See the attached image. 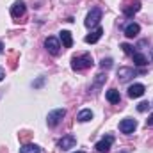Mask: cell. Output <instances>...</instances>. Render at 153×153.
Instances as JSON below:
<instances>
[{
  "label": "cell",
  "mask_w": 153,
  "mask_h": 153,
  "mask_svg": "<svg viewBox=\"0 0 153 153\" xmlns=\"http://www.w3.org/2000/svg\"><path fill=\"white\" fill-rule=\"evenodd\" d=\"M93 66V57L89 53H82L78 57H73L71 59V68L75 71H82V70H87Z\"/></svg>",
  "instance_id": "obj_1"
},
{
  "label": "cell",
  "mask_w": 153,
  "mask_h": 153,
  "mask_svg": "<svg viewBox=\"0 0 153 153\" xmlns=\"http://www.w3.org/2000/svg\"><path fill=\"white\" fill-rule=\"evenodd\" d=\"M121 11H123V14H125V16L132 18L135 13H139V11H141V0H126V2L121 5Z\"/></svg>",
  "instance_id": "obj_2"
},
{
  "label": "cell",
  "mask_w": 153,
  "mask_h": 153,
  "mask_svg": "<svg viewBox=\"0 0 153 153\" xmlns=\"http://www.w3.org/2000/svg\"><path fill=\"white\" fill-rule=\"evenodd\" d=\"M64 116H66V111H64V109H55V111L48 112V117H46L48 126H57V125L62 121Z\"/></svg>",
  "instance_id": "obj_3"
},
{
  "label": "cell",
  "mask_w": 153,
  "mask_h": 153,
  "mask_svg": "<svg viewBox=\"0 0 153 153\" xmlns=\"http://www.w3.org/2000/svg\"><path fill=\"white\" fill-rule=\"evenodd\" d=\"M100 20H102V9L94 7V9H91V13H89L87 18H85V27H87V29L96 27V25L100 23Z\"/></svg>",
  "instance_id": "obj_4"
},
{
  "label": "cell",
  "mask_w": 153,
  "mask_h": 153,
  "mask_svg": "<svg viewBox=\"0 0 153 153\" xmlns=\"http://www.w3.org/2000/svg\"><path fill=\"white\" fill-rule=\"evenodd\" d=\"M45 48L48 50L50 55H59V53H61V43H59V39L53 38V36L46 38V41H45Z\"/></svg>",
  "instance_id": "obj_5"
},
{
  "label": "cell",
  "mask_w": 153,
  "mask_h": 153,
  "mask_svg": "<svg viewBox=\"0 0 153 153\" xmlns=\"http://www.w3.org/2000/svg\"><path fill=\"white\" fill-rule=\"evenodd\" d=\"M112 143H114V137H112V135H105L102 141H98V143L94 144V148H96L98 153H107L109 150H111Z\"/></svg>",
  "instance_id": "obj_6"
},
{
  "label": "cell",
  "mask_w": 153,
  "mask_h": 153,
  "mask_svg": "<svg viewBox=\"0 0 153 153\" xmlns=\"http://www.w3.org/2000/svg\"><path fill=\"white\" fill-rule=\"evenodd\" d=\"M137 128V121L135 119H132V117H126V119H123L121 123H119V130H121V134H134V130Z\"/></svg>",
  "instance_id": "obj_7"
},
{
  "label": "cell",
  "mask_w": 153,
  "mask_h": 153,
  "mask_svg": "<svg viewBox=\"0 0 153 153\" xmlns=\"http://www.w3.org/2000/svg\"><path fill=\"white\" fill-rule=\"evenodd\" d=\"M76 144V137L75 135H71V134H68V135H64L61 141H59V148L62 150V152H66V150H71V148H75Z\"/></svg>",
  "instance_id": "obj_8"
},
{
  "label": "cell",
  "mask_w": 153,
  "mask_h": 153,
  "mask_svg": "<svg viewBox=\"0 0 153 153\" xmlns=\"http://www.w3.org/2000/svg\"><path fill=\"white\" fill-rule=\"evenodd\" d=\"M25 11H27V5H25V2H14L13 4V7H11V16L13 18H20V16H23L25 14Z\"/></svg>",
  "instance_id": "obj_9"
},
{
  "label": "cell",
  "mask_w": 153,
  "mask_h": 153,
  "mask_svg": "<svg viewBox=\"0 0 153 153\" xmlns=\"http://www.w3.org/2000/svg\"><path fill=\"white\" fill-rule=\"evenodd\" d=\"M144 91H146V87L143 84H134L128 87V96L130 98H141L144 94Z\"/></svg>",
  "instance_id": "obj_10"
},
{
  "label": "cell",
  "mask_w": 153,
  "mask_h": 153,
  "mask_svg": "<svg viewBox=\"0 0 153 153\" xmlns=\"http://www.w3.org/2000/svg\"><path fill=\"white\" fill-rule=\"evenodd\" d=\"M134 75H135V70H134V68H126V66H123V68H119V70H117V78H119V80H123V82L130 80Z\"/></svg>",
  "instance_id": "obj_11"
},
{
  "label": "cell",
  "mask_w": 153,
  "mask_h": 153,
  "mask_svg": "<svg viewBox=\"0 0 153 153\" xmlns=\"http://www.w3.org/2000/svg\"><path fill=\"white\" fill-rule=\"evenodd\" d=\"M139 32H141V27H139L137 23H128V25L125 27V36H126V38H135Z\"/></svg>",
  "instance_id": "obj_12"
},
{
  "label": "cell",
  "mask_w": 153,
  "mask_h": 153,
  "mask_svg": "<svg viewBox=\"0 0 153 153\" xmlns=\"http://www.w3.org/2000/svg\"><path fill=\"white\" fill-rule=\"evenodd\" d=\"M59 38L62 41V46H64V48H71L73 38H71V32H70V30H62V32L59 34Z\"/></svg>",
  "instance_id": "obj_13"
},
{
  "label": "cell",
  "mask_w": 153,
  "mask_h": 153,
  "mask_svg": "<svg viewBox=\"0 0 153 153\" xmlns=\"http://www.w3.org/2000/svg\"><path fill=\"white\" fill-rule=\"evenodd\" d=\"M102 34H103V29H102V27H96L89 36H85V43H91V45H93V43H96L98 39L102 38Z\"/></svg>",
  "instance_id": "obj_14"
},
{
  "label": "cell",
  "mask_w": 153,
  "mask_h": 153,
  "mask_svg": "<svg viewBox=\"0 0 153 153\" xmlns=\"http://www.w3.org/2000/svg\"><path fill=\"white\" fill-rule=\"evenodd\" d=\"M105 96H107V100H109L111 103H119V102H121V96H119V91H117V89H109Z\"/></svg>",
  "instance_id": "obj_15"
},
{
  "label": "cell",
  "mask_w": 153,
  "mask_h": 153,
  "mask_svg": "<svg viewBox=\"0 0 153 153\" xmlns=\"http://www.w3.org/2000/svg\"><path fill=\"white\" fill-rule=\"evenodd\" d=\"M76 119H78L80 123L91 121V119H93V112H91V109H84V111H80V112L76 114Z\"/></svg>",
  "instance_id": "obj_16"
},
{
  "label": "cell",
  "mask_w": 153,
  "mask_h": 153,
  "mask_svg": "<svg viewBox=\"0 0 153 153\" xmlns=\"http://www.w3.org/2000/svg\"><path fill=\"white\" fill-rule=\"evenodd\" d=\"M132 59H134V64H135V66H146V62H148L146 57H144L143 53H137V52L132 53Z\"/></svg>",
  "instance_id": "obj_17"
},
{
  "label": "cell",
  "mask_w": 153,
  "mask_h": 153,
  "mask_svg": "<svg viewBox=\"0 0 153 153\" xmlns=\"http://www.w3.org/2000/svg\"><path fill=\"white\" fill-rule=\"evenodd\" d=\"M20 153H41V148L36 144H23L20 148Z\"/></svg>",
  "instance_id": "obj_18"
},
{
  "label": "cell",
  "mask_w": 153,
  "mask_h": 153,
  "mask_svg": "<svg viewBox=\"0 0 153 153\" xmlns=\"http://www.w3.org/2000/svg\"><path fill=\"white\" fill-rule=\"evenodd\" d=\"M121 48H123V52H125V53H128V55H132V53H134V46H132V45H128V43H123V45H121Z\"/></svg>",
  "instance_id": "obj_19"
},
{
  "label": "cell",
  "mask_w": 153,
  "mask_h": 153,
  "mask_svg": "<svg viewBox=\"0 0 153 153\" xmlns=\"http://www.w3.org/2000/svg\"><path fill=\"white\" fill-rule=\"evenodd\" d=\"M100 66H102L103 70H109V68H112V59H103Z\"/></svg>",
  "instance_id": "obj_20"
},
{
  "label": "cell",
  "mask_w": 153,
  "mask_h": 153,
  "mask_svg": "<svg viewBox=\"0 0 153 153\" xmlns=\"http://www.w3.org/2000/svg\"><path fill=\"white\" fill-rule=\"evenodd\" d=\"M148 107H150L148 102H141V103L137 105V111H139V112H144V111H148Z\"/></svg>",
  "instance_id": "obj_21"
},
{
  "label": "cell",
  "mask_w": 153,
  "mask_h": 153,
  "mask_svg": "<svg viewBox=\"0 0 153 153\" xmlns=\"http://www.w3.org/2000/svg\"><path fill=\"white\" fill-rule=\"evenodd\" d=\"M146 126H153V114L146 119Z\"/></svg>",
  "instance_id": "obj_22"
},
{
  "label": "cell",
  "mask_w": 153,
  "mask_h": 153,
  "mask_svg": "<svg viewBox=\"0 0 153 153\" xmlns=\"http://www.w3.org/2000/svg\"><path fill=\"white\" fill-rule=\"evenodd\" d=\"M43 82H45V78H43V76H41V78H39L38 82H34V87H39V85H41V84H43Z\"/></svg>",
  "instance_id": "obj_23"
},
{
  "label": "cell",
  "mask_w": 153,
  "mask_h": 153,
  "mask_svg": "<svg viewBox=\"0 0 153 153\" xmlns=\"http://www.w3.org/2000/svg\"><path fill=\"white\" fill-rule=\"evenodd\" d=\"M4 76H5V70H4V68H0V82L4 80Z\"/></svg>",
  "instance_id": "obj_24"
},
{
  "label": "cell",
  "mask_w": 153,
  "mask_h": 153,
  "mask_svg": "<svg viewBox=\"0 0 153 153\" xmlns=\"http://www.w3.org/2000/svg\"><path fill=\"white\" fill-rule=\"evenodd\" d=\"M0 53H4V45H2V41H0Z\"/></svg>",
  "instance_id": "obj_25"
},
{
  "label": "cell",
  "mask_w": 153,
  "mask_h": 153,
  "mask_svg": "<svg viewBox=\"0 0 153 153\" xmlns=\"http://www.w3.org/2000/svg\"><path fill=\"white\" fill-rule=\"evenodd\" d=\"M76 153H84V152H76Z\"/></svg>",
  "instance_id": "obj_26"
},
{
  "label": "cell",
  "mask_w": 153,
  "mask_h": 153,
  "mask_svg": "<svg viewBox=\"0 0 153 153\" xmlns=\"http://www.w3.org/2000/svg\"><path fill=\"white\" fill-rule=\"evenodd\" d=\"M152 57H153V53H152Z\"/></svg>",
  "instance_id": "obj_27"
}]
</instances>
